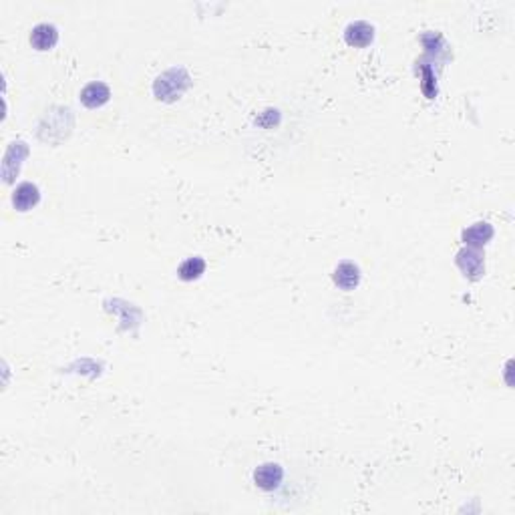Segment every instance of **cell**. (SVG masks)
<instances>
[{"instance_id":"obj_3","label":"cell","mask_w":515,"mask_h":515,"mask_svg":"<svg viewBox=\"0 0 515 515\" xmlns=\"http://www.w3.org/2000/svg\"><path fill=\"white\" fill-rule=\"evenodd\" d=\"M41 200V194H38V187L34 183H20L15 194H13V203L18 212H29L33 205H36Z\"/></svg>"},{"instance_id":"obj_9","label":"cell","mask_w":515,"mask_h":515,"mask_svg":"<svg viewBox=\"0 0 515 515\" xmlns=\"http://www.w3.org/2000/svg\"><path fill=\"white\" fill-rule=\"evenodd\" d=\"M361 280V274H358V268L354 266L352 262H342L338 264V268L334 270V282L338 284L342 290H352L358 286Z\"/></svg>"},{"instance_id":"obj_1","label":"cell","mask_w":515,"mask_h":515,"mask_svg":"<svg viewBox=\"0 0 515 515\" xmlns=\"http://www.w3.org/2000/svg\"><path fill=\"white\" fill-rule=\"evenodd\" d=\"M187 83H189V77H187L185 71H182V68H171V71L164 73V75L155 81L153 91H155L157 99L166 101L177 99L183 91H185Z\"/></svg>"},{"instance_id":"obj_6","label":"cell","mask_w":515,"mask_h":515,"mask_svg":"<svg viewBox=\"0 0 515 515\" xmlns=\"http://www.w3.org/2000/svg\"><path fill=\"white\" fill-rule=\"evenodd\" d=\"M57 41H59V31L52 24H47V22L36 24L33 33H31V43H33V47L36 50L52 49L57 45Z\"/></svg>"},{"instance_id":"obj_7","label":"cell","mask_w":515,"mask_h":515,"mask_svg":"<svg viewBox=\"0 0 515 515\" xmlns=\"http://www.w3.org/2000/svg\"><path fill=\"white\" fill-rule=\"evenodd\" d=\"M282 467L276 465V463H266V465H260L254 473V481L258 487L262 489H274L278 487L282 481Z\"/></svg>"},{"instance_id":"obj_4","label":"cell","mask_w":515,"mask_h":515,"mask_svg":"<svg viewBox=\"0 0 515 515\" xmlns=\"http://www.w3.org/2000/svg\"><path fill=\"white\" fill-rule=\"evenodd\" d=\"M109 97H111L109 87L105 83H99V81L97 83H89L81 91V103L89 109H97L101 105H105L109 101Z\"/></svg>"},{"instance_id":"obj_5","label":"cell","mask_w":515,"mask_h":515,"mask_svg":"<svg viewBox=\"0 0 515 515\" xmlns=\"http://www.w3.org/2000/svg\"><path fill=\"white\" fill-rule=\"evenodd\" d=\"M375 36V31L372 27L365 22V20H356V22H350L344 31V38L347 43L352 45V47H366Z\"/></svg>"},{"instance_id":"obj_2","label":"cell","mask_w":515,"mask_h":515,"mask_svg":"<svg viewBox=\"0 0 515 515\" xmlns=\"http://www.w3.org/2000/svg\"><path fill=\"white\" fill-rule=\"evenodd\" d=\"M457 266H459V270L465 274L467 278L477 280V278L483 274L485 262H483L481 254H479L477 249L463 248L459 254H457Z\"/></svg>"},{"instance_id":"obj_10","label":"cell","mask_w":515,"mask_h":515,"mask_svg":"<svg viewBox=\"0 0 515 515\" xmlns=\"http://www.w3.org/2000/svg\"><path fill=\"white\" fill-rule=\"evenodd\" d=\"M203 270H205V262L201 258H187L180 266L177 274H180L182 280H196L203 274Z\"/></svg>"},{"instance_id":"obj_8","label":"cell","mask_w":515,"mask_h":515,"mask_svg":"<svg viewBox=\"0 0 515 515\" xmlns=\"http://www.w3.org/2000/svg\"><path fill=\"white\" fill-rule=\"evenodd\" d=\"M491 238H493V228L487 222L473 224L471 228H467L465 232H463V242H465L467 246H471V248H481Z\"/></svg>"}]
</instances>
